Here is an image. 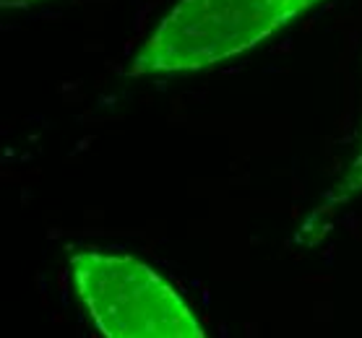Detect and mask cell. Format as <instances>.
<instances>
[{"label":"cell","instance_id":"1","mask_svg":"<svg viewBox=\"0 0 362 338\" xmlns=\"http://www.w3.org/2000/svg\"><path fill=\"white\" fill-rule=\"evenodd\" d=\"M323 0H177L133 55L131 76L188 73L269 40Z\"/></svg>","mask_w":362,"mask_h":338},{"label":"cell","instance_id":"2","mask_svg":"<svg viewBox=\"0 0 362 338\" xmlns=\"http://www.w3.org/2000/svg\"><path fill=\"white\" fill-rule=\"evenodd\" d=\"M71 271L105 338H206L180 294L133 255L78 250Z\"/></svg>","mask_w":362,"mask_h":338},{"label":"cell","instance_id":"3","mask_svg":"<svg viewBox=\"0 0 362 338\" xmlns=\"http://www.w3.org/2000/svg\"><path fill=\"white\" fill-rule=\"evenodd\" d=\"M360 190H362V140H360V151H357V157H354L352 167H349V172L337 185V195L339 198H349V195L360 193Z\"/></svg>","mask_w":362,"mask_h":338},{"label":"cell","instance_id":"4","mask_svg":"<svg viewBox=\"0 0 362 338\" xmlns=\"http://www.w3.org/2000/svg\"><path fill=\"white\" fill-rule=\"evenodd\" d=\"M45 0H3V8H26V6H37Z\"/></svg>","mask_w":362,"mask_h":338}]
</instances>
